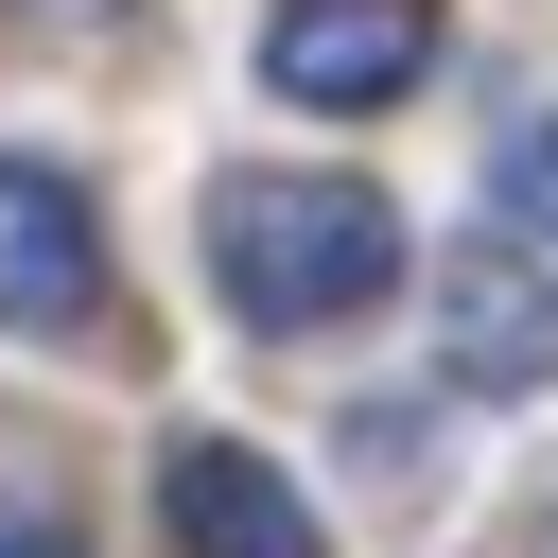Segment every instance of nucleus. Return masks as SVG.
Here are the masks:
<instances>
[{"label":"nucleus","mask_w":558,"mask_h":558,"mask_svg":"<svg viewBox=\"0 0 558 558\" xmlns=\"http://www.w3.org/2000/svg\"><path fill=\"white\" fill-rule=\"evenodd\" d=\"M209 279L244 331H349L401 279V209L366 174H227L209 192Z\"/></svg>","instance_id":"obj_1"},{"label":"nucleus","mask_w":558,"mask_h":558,"mask_svg":"<svg viewBox=\"0 0 558 558\" xmlns=\"http://www.w3.org/2000/svg\"><path fill=\"white\" fill-rule=\"evenodd\" d=\"M418 296H436V384H453V401H541V384H558V262L453 244Z\"/></svg>","instance_id":"obj_2"},{"label":"nucleus","mask_w":558,"mask_h":558,"mask_svg":"<svg viewBox=\"0 0 558 558\" xmlns=\"http://www.w3.org/2000/svg\"><path fill=\"white\" fill-rule=\"evenodd\" d=\"M418 70H436V0H279L262 17V87L279 105L349 122V105H401Z\"/></svg>","instance_id":"obj_3"},{"label":"nucleus","mask_w":558,"mask_h":558,"mask_svg":"<svg viewBox=\"0 0 558 558\" xmlns=\"http://www.w3.org/2000/svg\"><path fill=\"white\" fill-rule=\"evenodd\" d=\"M105 296V209L52 157H0V331H87Z\"/></svg>","instance_id":"obj_4"},{"label":"nucleus","mask_w":558,"mask_h":558,"mask_svg":"<svg viewBox=\"0 0 558 558\" xmlns=\"http://www.w3.org/2000/svg\"><path fill=\"white\" fill-rule=\"evenodd\" d=\"M157 523H174V558H331V523L279 488V453H244V436H192L174 471H157Z\"/></svg>","instance_id":"obj_5"},{"label":"nucleus","mask_w":558,"mask_h":558,"mask_svg":"<svg viewBox=\"0 0 558 558\" xmlns=\"http://www.w3.org/2000/svg\"><path fill=\"white\" fill-rule=\"evenodd\" d=\"M488 192H506V244H523V262H558V105L506 140V174H488Z\"/></svg>","instance_id":"obj_6"},{"label":"nucleus","mask_w":558,"mask_h":558,"mask_svg":"<svg viewBox=\"0 0 558 558\" xmlns=\"http://www.w3.org/2000/svg\"><path fill=\"white\" fill-rule=\"evenodd\" d=\"M0 558H87V523H70L52 471H17V453H0Z\"/></svg>","instance_id":"obj_7"},{"label":"nucleus","mask_w":558,"mask_h":558,"mask_svg":"<svg viewBox=\"0 0 558 558\" xmlns=\"http://www.w3.org/2000/svg\"><path fill=\"white\" fill-rule=\"evenodd\" d=\"M35 17H105V0H35Z\"/></svg>","instance_id":"obj_8"},{"label":"nucleus","mask_w":558,"mask_h":558,"mask_svg":"<svg viewBox=\"0 0 558 558\" xmlns=\"http://www.w3.org/2000/svg\"><path fill=\"white\" fill-rule=\"evenodd\" d=\"M541 558H558V523H541Z\"/></svg>","instance_id":"obj_9"}]
</instances>
